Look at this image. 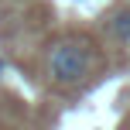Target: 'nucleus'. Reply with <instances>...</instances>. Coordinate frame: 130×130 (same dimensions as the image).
I'll return each instance as SVG.
<instances>
[{"mask_svg":"<svg viewBox=\"0 0 130 130\" xmlns=\"http://www.w3.org/2000/svg\"><path fill=\"white\" fill-rule=\"evenodd\" d=\"M110 31L117 34L120 41H130V7L113 10V17H110Z\"/></svg>","mask_w":130,"mask_h":130,"instance_id":"obj_2","label":"nucleus"},{"mask_svg":"<svg viewBox=\"0 0 130 130\" xmlns=\"http://www.w3.org/2000/svg\"><path fill=\"white\" fill-rule=\"evenodd\" d=\"M92 48L86 41L72 38V41H58L48 55V75L55 86H79L89 79L92 72Z\"/></svg>","mask_w":130,"mask_h":130,"instance_id":"obj_1","label":"nucleus"}]
</instances>
